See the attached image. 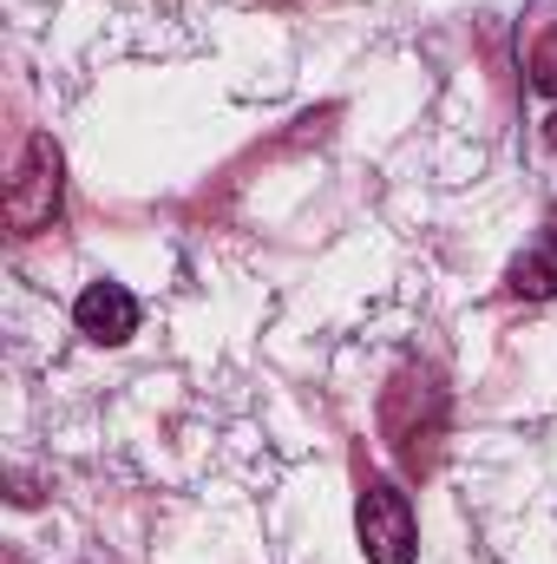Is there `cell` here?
Instances as JSON below:
<instances>
[{"instance_id":"obj_6","label":"cell","mask_w":557,"mask_h":564,"mask_svg":"<svg viewBox=\"0 0 557 564\" xmlns=\"http://www.w3.org/2000/svg\"><path fill=\"white\" fill-rule=\"evenodd\" d=\"M545 144H551V151H557V112H551V119H545Z\"/></svg>"},{"instance_id":"obj_2","label":"cell","mask_w":557,"mask_h":564,"mask_svg":"<svg viewBox=\"0 0 557 564\" xmlns=\"http://www.w3.org/2000/svg\"><path fill=\"white\" fill-rule=\"evenodd\" d=\"M59 191H66V158H59V144L26 139L20 171H13V184H7V224H13L20 237H33L40 224L59 217Z\"/></svg>"},{"instance_id":"obj_3","label":"cell","mask_w":557,"mask_h":564,"mask_svg":"<svg viewBox=\"0 0 557 564\" xmlns=\"http://www.w3.org/2000/svg\"><path fill=\"white\" fill-rule=\"evenodd\" d=\"M73 322H79V335H86V341L119 348V341H132V335H139V295H132L125 282H86V289H79V302H73Z\"/></svg>"},{"instance_id":"obj_1","label":"cell","mask_w":557,"mask_h":564,"mask_svg":"<svg viewBox=\"0 0 557 564\" xmlns=\"http://www.w3.org/2000/svg\"><path fill=\"white\" fill-rule=\"evenodd\" d=\"M354 532H361L368 564H414V552H419L414 506H407V492H401L394 479H368V486H361Z\"/></svg>"},{"instance_id":"obj_4","label":"cell","mask_w":557,"mask_h":564,"mask_svg":"<svg viewBox=\"0 0 557 564\" xmlns=\"http://www.w3.org/2000/svg\"><path fill=\"white\" fill-rule=\"evenodd\" d=\"M512 289H518V295H532V302L557 295V237H538V243L512 263Z\"/></svg>"},{"instance_id":"obj_5","label":"cell","mask_w":557,"mask_h":564,"mask_svg":"<svg viewBox=\"0 0 557 564\" xmlns=\"http://www.w3.org/2000/svg\"><path fill=\"white\" fill-rule=\"evenodd\" d=\"M532 86L557 99V26L545 33V40H538V46H532Z\"/></svg>"}]
</instances>
